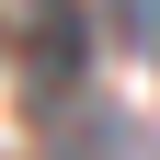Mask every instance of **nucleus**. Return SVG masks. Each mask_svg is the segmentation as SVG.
I'll use <instances>...</instances> for the list:
<instances>
[{
  "label": "nucleus",
  "instance_id": "nucleus-1",
  "mask_svg": "<svg viewBox=\"0 0 160 160\" xmlns=\"http://www.w3.org/2000/svg\"><path fill=\"white\" fill-rule=\"evenodd\" d=\"M80 80H92V0H23V92H34V114L80 103Z\"/></svg>",
  "mask_w": 160,
  "mask_h": 160
},
{
  "label": "nucleus",
  "instance_id": "nucleus-2",
  "mask_svg": "<svg viewBox=\"0 0 160 160\" xmlns=\"http://www.w3.org/2000/svg\"><path fill=\"white\" fill-rule=\"evenodd\" d=\"M46 160H126V126L103 103H92V126H80V103H57L46 114Z\"/></svg>",
  "mask_w": 160,
  "mask_h": 160
},
{
  "label": "nucleus",
  "instance_id": "nucleus-3",
  "mask_svg": "<svg viewBox=\"0 0 160 160\" xmlns=\"http://www.w3.org/2000/svg\"><path fill=\"white\" fill-rule=\"evenodd\" d=\"M114 23L126 34H160V0H114Z\"/></svg>",
  "mask_w": 160,
  "mask_h": 160
},
{
  "label": "nucleus",
  "instance_id": "nucleus-4",
  "mask_svg": "<svg viewBox=\"0 0 160 160\" xmlns=\"http://www.w3.org/2000/svg\"><path fill=\"white\" fill-rule=\"evenodd\" d=\"M149 57H160V34H149Z\"/></svg>",
  "mask_w": 160,
  "mask_h": 160
}]
</instances>
